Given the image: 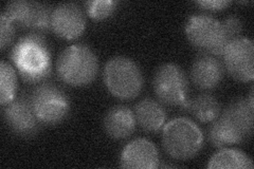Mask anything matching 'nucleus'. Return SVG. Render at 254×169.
I'll return each instance as SVG.
<instances>
[{
	"label": "nucleus",
	"mask_w": 254,
	"mask_h": 169,
	"mask_svg": "<svg viewBox=\"0 0 254 169\" xmlns=\"http://www.w3.org/2000/svg\"><path fill=\"white\" fill-rule=\"evenodd\" d=\"M11 57L20 76L27 83H41L51 74V53L41 34L31 33L18 39Z\"/></svg>",
	"instance_id": "1"
},
{
	"label": "nucleus",
	"mask_w": 254,
	"mask_h": 169,
	"mask_svg": "<svg viewBox=\"0 0 254 169\" xmlns=\"http://www.w3.org/2000/svg\"><path fill=\"white\" fill-rule=\"evenodd\" d=\"M59 77L72 87L91 84L99 72L97 55L85 45H72L64 50L57 61Z\"/></svg>",
	"instance_id": "2"
},
{
	"label": "nucleus",
	"mask_w": 254,
	"mask_h": 169,
	"mask_svg": "<svg viewBox=\"0 0 254 169\" xmlns=\"http://www.w3.org/2000/svg\"><path fill=\"white\" fill-rule=\"evenodd\" d=\"M162 145L172 159L186 161L199 154L203 135L192 119L175 117L163 127Z\"/></svg>",
	"instance_id": "3"
},
{
	"label": "nucleus",
	"mask_w": 254,
	"mask_h": 169,
	"mask_svg": "<svg viewBox=\"0 0 254 169\" xmlns=\"http://www.w3.org/2000/svg\"><path fill=\"white\" fill-rule=\"evenodd\" d=\"M103 78L107 90L119 100L137 98L144 83L139 66L126 56L110 58L104 67Z\"/></svg>",
	"instance_id": "4"
},
{
	"label": "nucleus",
	"mask_w": 254,
	"mask_h": 169,
	"mask_svg": "<svg viewBox=\"0 0 254 169\" xmlns=\"http://www.w3.org/2000/svg\"><path fill=\"white\" fill-rule=\"evenodd\" d=\"M186 35L189 42L202 53L222 56L231 42L225 33L221 21L208 14H194L187 20Z\"/></svg>",
	"instance_id": "5"
},
{
	"label": "nucleus",
	"mask_w": 254,
	"mask_h": 169,
	"mask_svg": "<svg viewBox=\"0 0 254 169\" xmlns=\"http://www.w3.org/2000/svg\"><path fill=\"white\" fill-rule=\"evenodd\" d=\"M30 102L39 122L57 125L65 119L70 111V101L61 88L52 84L37 86L30 96Z\"/></svg>",
	"instance_id": "6"
},
{
	"label": "nucleus",
	"mask_w": 254,
	"mask_h": 169,
	"mask_svg": "<svg viewBox=\"0 0 254 169\" xmlns=\"http://www.w3.org/2000/svg\"><path fill=\"white\" fill-rule=\"evenodd\" d=\"M154 91L158 100L168 106L186 109L189 102V80L179 66L164 63L155 73Z\"/></svg>",
	"instance_id": "7"
},
{
	"label": "nucleus",
	"mask_w": 254,
	"mask_h": 169,
	"mask_svg": "<svg viewBox=\"0 0 254 169\" xmlns=\"http://www.w3.org/2000/svg\"><path fill=\"white\" fill-rule=\"evenodd\" d=\"M2 14L14 25L25 28L32 33L42 35L51 29L52 10L45 3L16 0L7 3Z\"/></svg>",
	"instance_id": "8"
},
{
	"label": "nucleus",
	"mask_w": 254,
	"mask_h": 169,
	"mask_svg": "<svg viewBox=\"0 0 254 169\" xmlns=\"http://www.w3.org/2000/svg\"><path fill=\"white\" fill-rule=\"evenodd\" d=\"M228 73L242 83L252 82L254 78V47L247 37H237L230 42L222 54Z\"/></svg>",
	"instance_id": "9"
},
{
	"label": "nucleus",
	"mask_w": 254,
	"mask_h": 169,
	"mask_svg": "<svg viewBox=\"0 0 254 169\" xmlns=\"http://www.w3.org/2000/svg\"><path fill=\"white\" fill-rule=\"evenodd\" d=\"M2 116L10 130L22 138L35 135L41 124L32 108L30 99L26 98H15L10 104L5 105Z\"/></svg>",
	"instance_id": "10"
},
{
	"label": "nucleus",
	"mask_w": 254,
	"mask_h": 169,
	"mask_svg": "<svg viewBox=\"0 0 254 169\" xmlns=\"http://www.w3.org/2000/svg\"><path fill=\"white\" fill-rule=\"evenodd\" d=\"M51 29L61 38L73 40L81 36L86 29L83 10L75 3H61L52 10Z\"/></svg>",
	"instance_id": "11"
},
{
	"label": "nucleus",
	"mask_w": 254,
	"mask_h": 169,
	"mask_svg": "<svg viewBox=\"0 0 254 169\" xmlns=\"http://www.w3.org/2000/svg\"><path fill=\"white\" fill-rule=\"evenodd\" d=\"M160 164L159 154L154 143L146 139H136L123 148L120 165L122 168L156 169Z\"/></svg>",
	"instance_id": "12"
},
{
	"label": "nucleus",
	"mask_w": 254,
	"mask_h": 169,
	"mask_svg": "<svg viewBox=\"0 0 254 169\" xmlns=\"http://www.w3.org/2000/svg\"><path fill=\"white\" fill-rule=\"evenodd\" d=\"M225 74L222 62L211 54L201 53L190 67V79L201 90H212L221 83Z\"/></svg>",
	"instance_id": "13"
},
{
	"label": "nucleus",
	"mask_w": 254,
	"mask_h": 169,
	"mask_svg": "<svg viewBox=\"0 0 254 169\" xmlns=\"http://www.w3.org/2000/svg\"><path fill=\"white\" fill-rule=\"evenodd\" d=\"M250 136L235 120L226 112H220L214 119L209 129V140L214 147L227 148L232 145L242 144Z\"/></svg>",
	"instance_id": "14"
},
{
	"label": "nucleus",
	"mask_w": 254,
	"mask_h": 169,
	"mask_svg": "<svg viewBox=\"0 0 254 169\" xmlns=\"http://www.w3.org/2000/svg\"><path fill=\"white\" fill-rule=\"evenodd\" d=\"M134 112L124 105H116L111 107L104 116V129L111 139L125 140L136 129Z\"/></svg>",
	"instance_id": "15"
},
{
	"label": "nucleus",
	"mask_w": 254,
	"mask_h": 169,
	"mask_svg": "<svg viewBox=\"0 0 254 169\" xmlns=\"http://www.w3.org/2000/svg\"><path fill=\"white\" fill-rule=\"evenodd\" d=\"M136 122L144 131L158 132L164 126L166 112L162 105L153 99H143L134 107Z\"/></svg>",
	"instance_id": "16"
},
{
	"label": "nucleus",
	"mask_w": 254,
	"mask_h": 169,
	"mask_svg": "<svg viewBox=\"0 0 254 169\" xmlns=\"http://www.w3.org/2000/svg\"><path fill=\"white\" fill-rule=\"evenodd\" d=\"M186 109L201 123H212L219 116L221 111L217 99L209 93H201L192 100L190 99Z\"/></svg>",
	"instance_id": "17"
},
{
	"label": "nucleus",
	"mask_w": 254,
	"mask_h": 169,
	"mask_svg": "<svg viewBox=\"0 0 254 169\" xmlns=\"http://www.w3.org/2000/svg\"><path fill=\"white\" fill-rule=\"evenodd\" d=\"M252 160L242 150L222 148L214 155L208 164L210 169H252Z\"/></svg>",
	"instance_id": "18"
},
{
	"label": "nucleus",
	"mask_w": 254,
	"mask_h": 169,
	"mask_svg": "<svg viewBox=\"0 0 254 169\" xmlns=\"http://www.w3.org/2000/svg\"><path fill=\"white\" fill-rule=\"evenodd\" d=\"M224 111L229 116H231L249 135L252 134L254 108L250 106L247 99H238L232 102Z\"/></svg>",
	"instance_id": "19"
},
{
	"label": "nucleus",
	"mask_w": 254,
	"mask_h": 169,
	"mask_svg": "<svg viewBox=\"0 0 254 169\" xmlns=\"http://www.w3.org/2000/svg\"><path fill=\"white\" fill-rule=\"evenodd\" d=\"M17 75L9 62L2 60L0 63V104L4 107L16 98Z\"/></svg>",
	"instance_id": "20"
},
{
	"label": "nucleus",
	"mask_w": 254,
	"mask_h": 169,
	"mask_svg": "<svg viewBox=\"0 0 254 169\" xmlns=\"http://www.w3.org/2000/svg\"><path fill=\"white\" fill-rule=\"evenodd\" d=\"M118 2L114 0H90L85 3L86 12L94 20H104L117 9Z\"/></svg>",
	"instance_id": "21"
},
{
	"label": "nucleus",
	"mask_w": 254,
	"mask_h": 169,
	"mask_svg": "<svg viewBox=\"0 0 254 169\" xmlns=\"http://www.w3.org/2000/svg\"><path fill=\"white\" fill-rule=\"evenodd\" d=\"M15 29L14 23L6 17L4 14L0 16V48L4 50L7 46H10L14 38Z\"/></svg>",
	"instance_id": "22"
},
{
	"label": "nucleus",
	"mask_w": 254,
	"mask_h": 169,
	"mask_svg": "<svg viewBox=\"0 0 254 169\" xmlns=\"http://www.w3.org/2000/svg\"><path fill=\"white\" fill-rule=\"evenodd\" d=\"M221 25L225 30V33L231 42L237 37H241L243 23L237 16H229V17L221 21Z\"/></svg>",
	"instance_id": "23"
},
{
	"label": "nucleus",
	"mask_w": 254,
	"mask_h": 169,
	"mask_svg": "<svg viewBox=\"0 0 254 169\" xmlns=\"http://www.w3.org/2000/svg\"><path fill=\"white\" fill-rule=\"evenodd\" d=\"M196 3L199 5L201 9L218 12L225 10L227 6L231 4V1H228V0H200V1H197Z\"/></svg>",
	"instance_id": "24"
}]
</instances>
